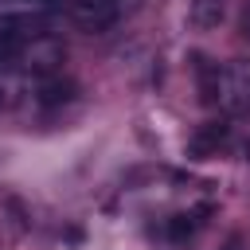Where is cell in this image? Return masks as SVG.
I'll return each instance as SVG.
<instances>
[{
	"mask_svg": "<svg viewBox=\"0 0 250 250\" xmlns=\"http://www.w3.org/2000/svg\"><path fill=\"white\" fill-rule=\"evenodd\" d=\"M195 70H199L203 102L219 105L230 117L250 113V62H242V59H234V62H211V59L199 55Z\"/></svg>",
	"mask_w": 250,
	"mask_h": 250,
	"instance_id": "6da1fadb",
	"label": "cell"
},
{
	"mask_svg": "<svg viewBox=\"0 0 250 250\" xmlns=\"http://www.w3.org/2000/svg\"><path fill=\"white\" fill-rule=\"evenodd\" d=\"M141 0H70V23L82 31H109L117 27Z\"/></svg>",
	"mask_w": 250,
	"mask_h": 250,
	"instance_id": "7a4b0ae2",
	"label": "cell"
},
{
	"mask_svg": "<svg viewBox=\"0 0 250 250\" xmlns=\"http://www.w3.org/2000/svg\"><path fill=\"white\" fill-rule=\"evenodd\" d=\"M16 62H23L31 74H55L59 70V62H62V43L59 39H51V35H39V39H31V43H23L20 47V55H16Z\"/></svg>",
	"mask_w": 250,
	"mask_h": 250,
	"instance_id": "3957f363",
	"label": "cell"
},
{
	"mask_svg": "<svg viewBox=\"0 0 250 250\" xmlns=\"http://www.w3.org/2000/svg\"><path fill=\"white\" fill-rule=\"evenodd\" d=\"M223 148H230V121H207L191 133L188 141V156L191 160H207V156H219Z\"/></svg>",
	"mask_w": 250,
	"mask_h": 250,
	"instance_id": "277c9868",
	"label": "cell"
},
{
	"mask_svg": "<svg viewBox=\"0 0 250 250\" xmlns=\"http://www.w3.org/2000/svg\"><path fill=\"white\" fill-rule=\"evenodd\" d=\"M74 94H78V86L70 78H62L59 70L39 78V102L43 105H66V102H74Z\"/></svg>",
	"mask_w": 250,
	"mask_h": 250,
	"instance_id": "5b68a950",
	"label": "cell"
},
{
	"mask_svg": "<svg viewBox=\"0 0 250 250\" xmlns=\"http://www.w3.org/2000/svg\"><path fill=\"white\" fill-rule=\"evenodd\" d=\"M191 23L199 27V31H211V27H219L223 23V16H227V0H191Z\"/></svg>",
	"mask_w": 250,
	"mask_h": 250,
	"instance_id": "8992f818",
	"label": "cell"
},
{
	"mask_svg": "<svg viewBox=\"0 0 250 250\" xmlns=\"http://www.w3.org/2000/svg\"><path fill=\"white\" fill-rule=\"evenodd\" d=\"M199 215H207V207H199V211H191V215H172L168 223H164V234L172 238V242H184V238H191L199 227H203V219Z\"/></svg>",
	"mask_w": 250,
	"mask_h": 250,
	"instance_id": "52a82bcc",
	"label": "cell"
},
{
	"mask_svg": "<svg viewBox=\"0 0 250 250\" xmlns=\"http://www.w3.org/2000/svg\"><path fill=\"white\" fill-rule=\"evenodd\" d=\"M20 47H23V35H20L16 27H4V23H0V66H8V62H16V55H20Z\"/></svg>",
	"mask_w": 250,
	"mask_h": 250,
	"instance_id": "ba28073f",
	"label": "cell"
},
{
	"mask_svg": "<svg viewBox=\"0 0 250 250\" xmlns=\"http://www.w3.org/2000/svg\"><path fill=\"white\" fill-rule=\"evenodd\" d=\"M227 250H242V238H238V234H230V238H227Z\"/></svg>",
	"mask_w": 250,
	"mask_h": 250,
	"instance_id": "9c48e42d",
	"label": "cell"
},
{
	"mask_svg": "<svg viewBox=\"0 0 250 250\" xmlns=\"http://www.w3.org/2000/svg\"><path fill=\"white\" fill-rule=\"evenodd\" d=\"M242 35H246V39H250V8H246V12H242Z\"/></svg>",
	"mask_w": 250,
	"mask_h": 250,
	"instance_id": "30bf717a",
	"label": "cell"
},
{
	"mask_svg": "<svg viewBox=\"0 0 250 250\" xmlns=\"http://www.w3.org/2000/svg\"><path fill=\"white\" fill-rule=\"evenodd\" d=\"M242 160H246V164H250V137H246V141H242Z\"/></svg>",
	"mask_w": 250,
	"mask_h": 250,
	"instance_id": "8fae6325",
	"label": "cell"
},
{
	"mask_svg": "<svg viewBox=\"0 0 250 250\" xmlns=\"http://www.w3.org/2000/svg\"><path fill=\"white\" fill-rule=\"evenodd\" d=\"M0 105H4V98H0Z\"/></svg>",
	"mask_w": 250,
	"mask_h": 250,
	"instance_id": "7c38bea8",
	"label": "cell"
}]
</instances>
